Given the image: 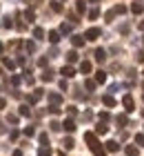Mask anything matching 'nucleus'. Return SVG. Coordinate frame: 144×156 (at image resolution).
<instances>
[{
    "mask_svg": "<svg viewBox=\"0 0 144 156\" xmlns=\"http://www.w3.org/2000/svg\"><path fill=\"white\" fill-rule=\"evenodd\" d=\"M126 156H138V147L135 145H126Z\"/></svg>",
    "mask_w": 144,
    "mask_h": 156,
    "instance_id": "obj_15",
    "label": "nucleus"
},
{
    "mask_svg": "<svg viewBox=\"0 0 144 156\" xmlns=\"http://www.w3.org/2000/svg\"><path fill=\"white\" fill-rule=\"evenodd\" d=\"M40 143H45V145H49V136H47V134H40Z\"/></svg>",
    "mask_w": 144,
    "mask_h": 156,
    "instance_id": "obj_36",
    "label": "nucleus"
},
{
    "mask_svg": "<svg viewBox=\"0 0 144 156\" xmlns=\"http://www.w3.org/2000/svg\"><path fill=\"white\" fill-rule=\"evenodd\" d=\"M25 47H27V51H35V42H27Z\"/></svg>",
    "mask_w": 144,
    "mask_h": 156,
    "instance_id": "obj_35",
    "label": "nucleus"
},
{
    "mask_svg": "<svg viewBox=\"0 0 144 156\" xmlns=\"http://www.w3.org/2000/svg\"><path fill=\"white\" fill-rule=\"evenodd\" d=\"M75 9H78V13H84V11H86V5H84L82 0H80V2L75 5Z\"/></svg>",
    "mask_w": 144,
    "mask_h": 156,
    "instance_id": "obj_24",
    "label": "nucleus"
},
{
    "mask_svg": "<svg viewBox=\"0 0 144 156\" xmlns=\"http://www.w3.org/2000/svg\"><path fill=\"white\" fill-rule=\"evenodd\" d=\"M95 132H98V134H106V132H109V127H106V125H98Z\"/></svg>",
    "mask_w": 144,
    "mask_h": 156,
    "instance_id": "obj_28",
    "label": "nucleus"
},
{
    "mask_svg": "<svg viewBox=\"0 0 144 156\" xmlns=\"http://www.w3.org/2000/svg\"><path fill=\"white\" fill-rule=\"evenodd\" d=\"M106 150H109V152H118V150H120V145L115 143V140H109V143H106Z\"/></svg>",
    "mask_w": 144,
    "mask_h": 156,
    "instance_id": "obj_13",
    "label": "nucleus"
},
{
    "mask_svg": "<svg viewBox=\"0 0 144 156\" xmlns=\"http://www.w3.org/2000/svg\"><path fill=\"white\" fill-rule=\"evenodd\" d=\"M135 58H138V62H144V51H138V56H135Z\"/></svg>",
    "mask_w": 144,
    "mask_h": 156,
    "instance_id": "obj_39",
    "label": "nucleus"
},
{
    "mask_svg": "<svg viewBox=\"0 0 144 156\" xmlns=\"http://www.w3.org/2000/svg\"><path fill=\"white\" fill-rule=\"evenodd\" d=\"M2 65H5V69H11V72L16 69V62L9 60V58H2Z\"/></svg>",
    "mask_w": 144,
    "mask_h": 156,
    "instance_id": "obj_10",
    "label": "nucleus"
},
{
    "mask_svg": "<svg viewBox=\"0 0 144 156\" xmlns=\"http://www.w3.org/2000/svg\"><path fill=\"white\" fill-rule=\"evenodd\" d=\"M84 38H86V40H95V38H100V29H98V27H91V29H86V31H84Z\"/></svg>",
    "mask_w": 144,
    "mask_h": 156,
    "instance_id": "obj_2",
    "label": "nucleus"
},
{
    "mask_svg": "<svg viewBox=\"0 0 144 156\" xmlns=\"http://www.w3.org/2000/svg\"><path fill=\"white\" fill-rule=\"evenodd\" d=\"M102 103L106 105V107H115V98H113V96H104Z\"/></svg>",
    "mask_w": 144,
    "mask_h": 156,
    "instance_id": "obj_11",
    "label": "nucleus"
},
{
    "mask_svg": "<svg viewBox=\"0 0 144 156\" xmlns=\"http://www.w3.org/2000/svg\"><path fill=\"white\" fill-rule=\"evenodd\" d=\"M122 105L126 107V112H133L135 109V103H133V96L131 94H126L124 98H122Z\"/></svg>",
    "mask_w": 144,
    "mask_h": 156,
    "instance_id": "obj_3",
    "label": "nucleus"
},
{
    "mask_svg": "<svg viewBox=\"0 0 144 156\" xmlns=\"http://www.w3.org/2000/svg\"><path fill=\"white\" fill-rule=\"evenodd\" d=\"M62 127H64L67 132H75V123H73L71 118H67V120H64V123H62Z\"/></svg>",
    "mask_w": 144,
    "mask_h": 156,
    "instance_id": "obj_6",
    "label": "nucleus"
},
{
    "mask_svg": "<svg viewBox=\"0 0 144 156\" xmlns=\"http://www.w3.org/2000/svg\"><path fill=\"white\" fill-rule=\"evenodd\" d=\"M22 134H25V136H29V138H31L33 134H35V129H33V127H25V129H22Z\"/></svg>",
    "mask_w": 144,
    "mask_h": 156,
    "instance_id": "obj_23",
    "label": "nucleus"
},
{
    "mask_svg": "<svg viewBox=\"0 0 144 156\" xmlns=\"http://www.w3.org/2000/svg\"><path fill=\"white\" fill-rule=\"evenodd\" d=\"M142 114H144V112H142Z\"/></svg>",
    "mask_w": 144,
    "mask_h": 156,
    "instance_id": "obj_44",
    "label": "nucleus"
},
{
    "mask_svg": "<svg viewBox=\"0 0 144 156\" xmlns=\"http://www.w3.org/2000/svg\"><path fill=\"white\" fill-rule=\"evenodd\" d=\"M71 42H73V47H82V45H84V38H82V36H73V40H71Z\"/></svg>",
    "mask_w": 144,
    "mask_h": 156,
    "instance_id": "obj_17",
    "label": "nucleus"
},
{
    "mask_svg": "<svg viewBox=\"0 0 144 156\" xmlns=\"http://www.w3.org/2000/svg\"><path fill=\"white\" fill-rule=\"evenodd\" d=\"M135 143H138V145H144V134H135Z\"/></svg>",
    "mask_w": 144,
    "mask_h": 156,
    "instance_id": "obj_31",
    "label": "nucleus"
},
{
    "mask_svg": "<svg viewBox=\"0 0 144 156\" xmlns=\"http://www.w3.org/2000/svg\"><path fill=\"white\" fill-rule=\"evenodd\" d=\"M49 101H51V105H58V103L62 101V96L60 94H49Z\"/></svg>",
    "mask_w": 144,
    "mask_h": 156,
    "instance_id": "obj_16",
    "label": "nucleus"
},
{
    "mask_svg": "<svg viewBox=\"0 0 144 156\" xmlns=\"http://www.w3.org/2000/svg\"><path fill=\"white\" fill-rule=\"evenodd\" d=\"M93 56H95V60H98V62H104V58H106V54H104V49H98V51H95V54H93Z\"/></svg>",
    "mask_w": 144,
    "mask_h": 156,
    "instance_id": "obj_9",
    "label": "nucleus"
},
{
    "mask_svg": "<svg viewBox=\"0 0 144 156\" xmlns=\"http://www.w3.org/2000/svg\"><path fill=\"white\" fill-rule=\"evenodd\" d=\"M60 74H62L64 78H73V76H75V69L67 65V67H62V72H60Z\"/></svg>",
    "mask_w": 144,
    "mask_h": 156,
    "instance_id": "obj_5",
    "label": "nucleus"
},
{
    "mask_svg": "<svg viewBox=\"0 0 144 156\" xmlns=\"http://www.w3.org/2000/svg\"><path fill=\"white\" fill-rule=\"evenodd\" d=\"M71 31V25H60V34H69Z\"/></svg>",
    "mask_w": 144,
    "mask_h": 156,
    "instance_id": "obj_32",
    "label": "nucleus"
},
{
    "mask_svg": "<svg viewBox=\"0 0 144 156\" xmlns=\"http://www.w3.org/2000/svg\"><path fill=\"white\" fill-rule=\"evenodd\" d=\"M84 87L89 89V91H93V89H95V80H86V83H84Z\"/></svg>",
    "mask_w": 144,
    "mask_h": 156,
    "instance_id": "obj_27",
    "label": "nucleus"
},
{
    "mask_svg": "<svg viewBox=\"0 0 144 156\" xmlns=\"http://www.w3.org/2000/svg\"><path fill=\"white\" fill-rule=\"evenodd\" d=\"M42 80H45V83H51L53 80V72H51V69H47V72H42Z\"/></svg>",
    "mask_w": 144,
    "mask_h": 156,
    "instance_id": "obj_7",
    "label": "nucleus"
},
{
    "mask_svg": "<svg viewBox=\"0 0 144 156\" xmlns=\"http://www.w3.org/2000/svg\"><path fill=\"white\" fill-rule=\"evenodd\" d=\"M118 125H126V116H124V114L118 116Z\"/></svg>",
    "mask_w": 144,
    "mask_h": 156,
    "instance_id": "obj_37",
    "label": "nucleus"
},
{
    "mask_svg": "<svg viewBox=\"0 0 144 156\" xmlns=\"http://www.w3.org/2000/svg\"><path fill=\"white\" fill-rule=\"evenodd\" d=\"M106 80V74L104 72H95V83H104Z\"/></svg>",
    "mask_w": 144,
    "mask_h": 156,
    "instance_id": "obj_21",
    "label": "nucleus"
},
{
    "mask_svg": "<svg viewBox=\"0 0 144 156\" xmlns=\"http://www.w3.org/2000/svg\"><path fill=\"white\" fill-rule=\"evenodd\" d=\"M142 9H144L142 5H135V2L131 5V11H133V13H142Z\"/></svg>",
    "mask_w": 144,
    "mask_h": 156,
    "instance_id": "obj_25",
    "label": "nucleus"
},
{
    "mask_svg": "<svg viewBox=\"0 0 144 156\" xmlns=\"http://www.w3.org/2000/svg\"><path fill=\"white\" fill-rule=\"evenodd\" d=\"M80 72H82V74H89V72H91V62H89V60H82V62H80Z\"/></svg>",
    "mask_w": 144,
    "mask_h": 156,
    "instance_id": "obj_8",
    "label": "nucleus"
},
{
    "mask_svg": "<svg viewBox=\"0 0 144 156\" xmlns=\"http://www.w3.org/2000/svg\"><path fill=\"white\" fill-rule=\"evenodd\" d=\"M140 29H144V23H140Z\"/></svg>",
    "mask_w": 144,
    "mask_h": 156,
    "instance_id": "obj_42",
    "label": "nucleus"
},
{
    "mask_svg": "<svg viewBox=\"0 0 144 156\" xmlns=\"http://www.w3.org/2000/svg\"><path fill=\"white\" fill-rule=\"evenodd\" d=\"M25 18L29 20V23H31V20H33V11H31V9H27V11H25Z\"/></svg>",
    "mask_w": 144,
    "mask_h": 156,
    "instance_id": "obj_33",
    "label": "nucleus"
},
{
    "mask_svg": "<svg viewBox=\"0 0 144 156\" xmlns=\"http://www.w3.org/2000/svg\"><path fill=\"white\" fill-rule=\"evenodd\" d=\"M38 156H51V150H49V145H42L38 150Z\"/></svg>",
    "mask_w": 144,
    "mask_h": 156,
    "instance_id": "obj_12",
    "label": "nucleus"
},
{
    "mask_svg": "<svg viewBox=\"0 0 144 156\" xmlns=\"http://www.w3.org/2000/svg\"><path fill=\"white\" fill-rule=\"evenodd\" d=\"M64 150H73V147H75V143H73V138H67V140H64Z\"/></svg>",
    "mask_w": 144,
    "mask_h": 156,
    "instance_id": "obj_19",
    "label": "nucleus"
},
{
    "mask_svg": "<svg viewBox=\"0 0 144 156\" xmlns=\"http://www.w3.org/2000/svg\"><path fill=\"white\" fill-rule=\"evenodd\" d=\"M124 11H126L124 5H118V7H115V13H124Z\"/></svg>",
    "mask_w": 144,
    "mask_h": 156,
    "instance_id": "obj_34",
    "label": "nucleus"
},
{
    "mask_svg": "<svg viewBox=\"0 0 144 156\" xmlns=\"http://www.w3.org/2000/svg\"><path fill=\"white\" fill-rule=\"evenodd\" d=\"M13 156H22V152H20V150H16V152H13Z\"/></svg>",
    "mask_w": 144,
    "mask_h": 156,
    "instance_id": "obj_41",
    "label": "nucleus"
},
{
    "mask_svg": "<svg viewBox=\"0 0 144 156\" xmlns=\"http://www.w3.org/2000/svg\"><path fill=\"white\" fill-rule=\"evenodd\" d=\"M84 140L89 143L91 152L95 154V156H106V150H104L102 145H100V140L95 138V134H93V132H86V134H84Z\"/></svg>",
    "mask_w": 144,
    "mask_h": 156,
    "instance_id": "obj_1",
    "label": "nucleus"
},
{
    "mask_svg": "<svg viewBox=\"0 0 144 156\" xmlns=\"http://www.w3.org/2000/svg\"><path fill=\"white\" fill-rule=\"evenodd\" d=\"M67 112H69V116H75V112H78V109L73 107V105H71V107H67Z\"/></svg>",
    "mask_w": 144,
    "mask_h": 156,
    "instance_id": "obj_38",
    "label": "nucleus"
},
{
    "mask_svg": "<svg viewBox=\"0 0 144 156\" xmlns=\"http://www.w3.org/2000/svg\"><path fill=\"white\" fill-rule=\"evenodd\" d=\"M91 2H98V0H91Z\"/></svg>",
    "mask_w": 144,
    "mask_h": 156,
    "instance_id": "obj_43",
    "label": "nucleus"
},
{
    "mask_svg": "<svg viewBox=\"0 0 144 156\" xmlns=\"http://www.w3.org/2000/svg\"><path fill=\"white\" fill-rule=\"evenodd\" d=\"M49 112H51V114H53V116H58V114H60V112H62V109H60V107H58V105H51V107H49Z\"/></svg>",
    "mask_w": 144,
    "mask_h": 156,
    "instance_id": "obj_29",
    "label": "nucleus"
},
{
    "mask_svg": "<svg viewBox=\"0 0 144 156\" xmlns=\"http://www.w3.org/2000/svg\"><path fill=\"white\" fill-rule=\"evenodd\" d=\"M67 60L69 62H78V51H69L67 54Z\"/></svg>",
    "mask_w": 144,
    "mask_h": 156,
    "instance_id": "obj_20",
    "label": "nucleus"
},
{
    "mask_svg": "<svg viewBox=\"0 0 144 156\" xmlns=\"http://www.w3.org/2000/svg\"><path fill=\"white\" fill-rule=\"evenodd\" d=\"M20 116H31V109H29V105H20Z\"/></svg>",
    "mask_w": 144,
    "mask_h": 156,
    "instance_id": "obj_18",
    "label": "nucleus"
},
{
    "mask_svg": "<svg viewBox=\"0 0 144 156\" xmlns=\"http://www.w3.org/2000/svg\"><path fill=\"white\" fill-rule=\"evenodd\" d=\"M51 9H53V11H58V13L62 11V5H60V0H53V2H51Z\"/></svg>",
    "mask_w": 144,
    "mask_h": 156,
    "instance_id": "obj_22",
    "label": "nucleus"
},
{
    "mask_svg": "<svg viewBox=\"0 0 144 156\" xmlns=\"http://www.w3.org/2000/svg\"><path fill=\"white\" fill-rule=\"evenodd\" d=\"M98 16H100V9H91V11H89V18H91V20H95Z\"/></svg>",
    "mask_w": 144,
    "mask_h": 156,
    "instance_id": "obj_30",
    "label": "nucleus"
},
{
    "mask_svg": "<svg viewBox=\"0 0 144 156\" xmlns=\"http://www.w3.org/2000/svg\"><path fill=\"white\" fill-rule=\"evenodd\" d=\"M40 98H42V89H35L33 94H31V96L27 98V101H29V105H35V103L40 101Z\"/></svg>",
    "mask_w": 144,
    "mask_h": 156,
    "instance_id": "obj_4",
    "label": "nucleus"
},
{
    "mask_svg": "<svg viewBox=\"0 0 144 156\" xmlns=\"http://www.w3.org/2000/svg\"><path fill=\"white\" fill-rule=\"evenodd\" d=\"M58 40H60V34H58V31H49V42H53V45H55Z\"/></svg>",
    "mask_w": 144,
    "mask_h": 156,
    "instance_id": "obj_14",
    "label": "nucleus"
},
{
    "mask_svg": "<svg viewBox=\"0 0 144 156\" xmlns=\"http://www.w3.org/2000/svg\"><path fill=\"white\" fill-rule=\"evenodd\" d=\"M33 36H35V38H38V40H40L42 36H45V31H42V29H40V27H35V29H33Z\"/></svg>",
    "mask_w": 144,
    "mask_h": 156,
    "instance_id": "obj_26",
    "label": "nucleus"
},
{
    "mask_svg": "<svg viewBox=\"0 0 144 156\" xmlns=\"http://www.w3.org/2000/svg\"><path fill=\"white\" fill-rule=\"evenodd\" d=\"M11 85H20V78L18 76H11Z\"/></svg>",
    "mask_w": 144,
    "mask_h": 156,
    "instance_id": "obj_40",
    "label": "nucleus"
}]
</instances>
